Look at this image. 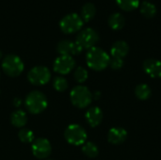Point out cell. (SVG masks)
<instances>
[{
  "label": "cell",
  "mask_w": 161,
  "mask_h": 160,
  "mask_svg": "<svg viewBox=\"0 0 161 160\" xmlns=\"http://www.w3.org/2000/svg\"><path fill=\"white\" fill-rule=\"evenodd\" d=\"M109 55L100 47H92L88 50L86 55V62L89 68L93 71H104L109 66Z\"/></svg>",
  "instance_id": "1"
},
{
  "label": "cell",
  "mask_w": 161,
  "mask_h": 160,
  "mask_svg": "<svg viewBox=\"0 0 161 160\" xmlns=\"http://www.w3.org/2000/svg\"><path fill=\"white\" fill-rule=\"evenodd\" d=\"M70 99L75 107L78 108H85L91 105L93 97L92 93L87 87L78 85L71 91Z\"/></svg>",
  "instance_id": "2"
},
{
  "label": "cell",
  "mask_w": 161,
  "mask_h": 160,
  "mask_svg": "<svg viewBox=\"0 0 161 160\" xmlns=\"http://www.w3.org/2000/svg\"><path fill=\"white\" fill-rule=\"evenodd\" d=\"M25 107L27 110L32 114H39L42 113L47 108V98L46 96L38 91H31L27 94L25 101Z\"/></svg>",
  "instance_id": "3"
},
{
  "label": "cell",
  "mask_w": 161,
  "mask_h": 160,
  "mask_svg": "<svg viewBox=\"0 0 161 160\" xmlns=\"http://www.w3.org/2000/svg\"><path fill=\"white\" fill-rule=\"evenodd\" d=\"M25 65L23 60L16 55L10 54L4 58L2 61V69L6 74L11 77L20 75L24 71Z\"/></svg>",
  "instance_id": "4"
},
{
  "label": "cell",
  "mask_w": 161,
  "mask_h": 160,
  "mask_svg": "<svg viewBox=\"0 0 161 160\" xmlns=\"http://www.w3.org/2000/svg\"><path fill=\"white\" fill-rule=\"evenodd\" d=\"M84 22L80 15L70 13L65 15L59 22V28L64 34H74L78 32L83 27Z\"/></svg>",
  "instance_id": "5"
},
{
  "label": "cell",
  "mask_w": 161,
  "mask_h": 160,
  "mask_svg": "<svg viewBox=\"0 0 161 160\" xmlns=\"http://www.w3.org/2000/svg\"><path fill=\"white\" fill-rule=\"evenodd\" d=\"M64 137L68 143L79 146L86 142L87 132L81 125L73 124L66 128L64 132Z\"/></svg>",
  "instance_id": "6"
},
{
  "label": "cell",
  "mask_w": 161,
  "mask_h": 160,
  "mask_svg": "<svg viewBox=\"0 0 161 160\" xmlns=\"http://www.w3.org/2000/svg\"><path fill=\"white\" fill-rule=\"evenodd\" d=\"M99 34L96 30L92 27H87L82 29L76 36L75 42L82 48L90 50L95 47L96 43L99 41Z\"/></svg>",
  "instance_id": "7"
},
{
  "label": "cell",
  "mask_w": 161,
  "mask_h": 160,
  "mask_svg": "<svg viewBox=\"0 0 161 160\" xmlns=\"http://www.w3.org/2000/svg\"><path fill=\"white\" fill-rule=\"evenodd\" d=\"M28 81L36 86H42L47 84L51 79V72L47 67L36 66L33 67L27 74Z\"/></svg>",
  "instance_id": "8"
},
{
  "label": "cell",
  "mask_w": 161,
  "mask_h": 160,
  "mask_svg": "<svg viewBox=\"0 0 161 160\" xmlns=\"http://www.w3.org/2000/svg\"><path fill=\"white\" fill-rule=\"evenodd\" d=\"M75 61L72 56H59L53 64L54 71L59 74H67L74 70Z\"/></svg>",
  "instance_id": "9"
},
{
  "label": "cell",
  "mask_w": 161,
  "mask_h": 160,
  "mask_svg": "<svg viewBox=\"0 0 161 160\" xmlns=\"http://www.w3.org/2000/svg\"><path fill=\"white\" fill-rule=\"evenodd\" d=\"M52 152V147L48 140L40 138L32 143V153L35 157L39 159L47 158Z\"/></svg>",
  "instance_id": "10"
},
{
  "label": "cell",
  "mask_w": 161,
  "mask_h": 160,
  "mask_svg": "<svg viewBox=\"0 0 161 160\" xmlns=\"http://www.w3.org/2000/svg\"><path fill=\"white\" fill-rule=\"evenodd\" d=\"M57 51L60 56H74L79 55L83 51V49L75 41L63 40L58 43Z\"/></svg>",
  "instance_id": "11"
},
{
  "label": "cell",
  "mask_w": 161,
  "mask_h": 160,
  "mask_svg": "<svg viewBox=\"0 0 161 160\" xmlns=\"http://www.w3.org/2000/svg\"><path fill=\"white\" fill-rule=\"evenodd\" d=\"M143 70L152 78H161V61L158 59H145L143 62Z\"/></svg>",
  "instance_id": "12"
},
{
  "label": "cell",
  "mask_w": 161,
  "mask_h": 160,
  "mask_svg": "<svg viewBox=\"0 0 161 160\" xmlns=\"http://www.w3.org/2000/svg\"><path fill=\"white\" fill-rule=\"evenodd\" d=\"M128 137L127 131L123 127H112L108 133V141L113 145L124 143Z\"/></svg>",
  "instance_id": "13"
},
{
  "label": "cell",
  "mask_w": 161,
  "mask_h": 160,
  "mask_svg": "<svg viewBox=\"0 0 161 160\" xmlns=\"http://www.w3.org/2000/svg\"><path fill=\"white\" fill-rule=\"evenodd\" d=\"M85 118L90 126L96 127L103 121V111L98 107L90 108L85 114Z\"/></svg>",
  "instance_id": "14"
},
{
  "label": "cell",
  "mask_w": 161,
  "mask_h": 160,
  "mask_svg": "<svg viewBox=\"0 0 161 160\" xmlns=\"http://www.w3.org/2000/svg\"><path fill=\"white\" fill-rule=\"evenodd\" d=\"M129 52V45L125 41H115L110 48V55L112 58H124L127 56Z\"/></svg>",
  "instance_id": "15"
},
{
  "label": "cell",
  "mask_w": 161,
  "mask_h": 160,
  "mask_svg": "<svg viewBox=\"0 0 161 160\" xmlns=\"http://www.w3.org/2000/svg\"><path fill=\"white\" fill-rule=\"evenodd\" d=\"M109 27L113 30H121L125 25V18L120 12H114L109 15L108 20Z\"/></svg>",
  "instance_id": "16"
},
{
  "label": "cell",
  "mask_w": 161,
  "mask_h": 160,
  "mask_svg": "<svg viewBox=\"0 0 161 160\" xmlns=\"http://www.w3.org/2000/svg\"><path fill=\"white\" fill-rule=\"evenodd\" d=\"M96 14V7L93 3H86L82 8H81V13H80V17L83 20V22H90L91 20H92L94 18Z\"/></svg>",
  "instance_id": "17"
},
{
  "label": "cell",
  "mask_w": 161,
  "mask_h": 160,
  "mask_svg": "<svg viewBox=\"0 0 161 160\" xmlns=\"http://www.w3.org/2000/svg\"><path fill=\"white\" fill-rule=\"evenodd\" d=\"M10 122L12 124L13 126L18 127V128H22L23 126H25L27 122V116L25 114V111L23 110H16L14 111L11 116H10Z\"/></svg>",
  "instance_id": "18"
},
{
  "label": "cell",
  "mask_w": 161,
  "mask_h": 160,
  "mask_svg": "<svg viewBox=\"0 0 161 160\" xmlns=\"http://www.w3.org/2000/svg\"><path fill=\"white\" fill-rule=\"evenodd\" d=\"M135 95L138 99L142 100V101H145L148 100L151 95H152V90L151 88L144 83L139 84L136 89H135Z\"/></svg>",
  "instance_id": "19"
},
{
  "label": "cell",
  "mask_w": 161,
  "mask_h": 160,
  "mask_svg": "<svg viewBox=\"0 0 161 160\" xmlns=\"http://www.w3.org/2000/svg\"><path fill=\"white\" fill-rule=\"evenodd\" d=\"M140 11L141 13L145 17V18H153L157 14V7L148 1H144L142 3L140 7Z\"/></svg>",
  "instance_id": "20"
},
{
  "label": "cell",
  "mask_w": 161,
  "mask_h": 160,
  "mask_svg": "<svg viewBox=\"0 0 161 160\" xmlns=\"http://www.w3.org/2000/svg\"><path fill=\"white\" fill-rule=\"evenodd\" d=\"M116 3L124 11H132L140 7V0H116Z\"/></svg>",
  "instance_id": "21"
},
{
  "label": "cell",
  "mask_w": 161,
  "mask_h": 160,
  "mask_svg": "<svg viewBox=\"0 0 161 160\" xmlns=\"http://www.w3.org/2000/svg\"><path fill=\"white\" fill-rule=\"evenodd\" d=\"M82 152L86 157H88L90 158H94L98 156L99 149L95 143L89 141V142L84 143V145L82 147Z\"/></svg>",
  "instance_id": "22"
},
{
  "label": "cell",
  "mask_w": 161,
  "mask_h": 160,
  "mask_svg": "<svg viewBox=\"0 0 161 160\" xmlns=\"http://www.w3.org/2000/svg\"><path fill=\"white\" fill-rule=\"evenodd\" d=\"M18 137H19V140L24 142V143H31L33 142L34 141V133L27 129V128H23L19 131L18 133Z\"/></svg>",
  "instance_id": "23"
},
{
  "label": "cell",
  "mask_w": 161,
  "mask_h": 160,
  "mask_svg": "<svg viewBox=\"0 0 161 160\" xmlns=\"http://www.w3.org/2000/svg\"><path fill=\"white\" fill-rule=\"evenodd\" d=\"M53 86L56 91H65L68 88V82L65 77L63 76H57L53 80Z\"/></svg>",
  "instance_id": "24"
},
{
  "label": "cell",
  "mask_w": 161,
  "mask_h": 160,
  "mask_svg": "<svg viewBox=\"0 0 161 160\" xmlns=\"http://www.w3.org/2000/svg\"><path fill=\"white\" fill-rule=\"evenodd\" d=\"M74 77L76 82L84 83L88 79V71L84 67H77L74 73Z\"/></svg>",
  "instance_id": "25"
},
{
  "label": "cell",
  "mask_w": 161,
  "mask_h": 160,
  "mask_svg": "<svg viewBox=\"0 0 161 160\" xmlns=\"http://www.w3.org/2000/svg\"><path fill=\"white\" fill-rule=\"evenodd\" d=\"M109 66L112 70H120L124 66V59L111 57L109 60Z\"/></svg>",
  "instance_id": "26"
},
{
  "label": "cell",
  "mask_w": 161,
  "mask_h": 160,
  "mask_svg": "<svg viewBox=\"0 0 161 160\" xmlns=\"http://www.w3.org/2000/svg\"><path fill=\"white\" fill-rule=\"evenodd\" d=\"M13 103H14V105H15L16 107H19L20 104H21V101H20L18 98H16V99H14V102H13Z\"/></svg>",
  "instance_id": "27"
},
{
  "label": "cell",
  "mask_w": 161,
  "mask_h": 160,
  "mask_svg": "<svg viewBox=\"0 0 161 160\" xmlns=\"http://www.w3.org/2000/svg\"><path fill=\"white\" fill-rule=\"evenodd\" d=\"M1 57H2V53H1V51H0V58H1Z\"/></svg>",
  "instance_id": "28"
},
{
  "label": "cell",
  "mask_w": 161,
  "mask_h": 160,
  "mask_svg": "<svg viewBox=\"0 0 161 160\" xmlns=\"http://www.w3.org/2000/svg\"><path fill=\"white\" fill-rule=\"evenodd\" d=\"M48 160H52V159H48Z\"/></svg>",
  "instance_id": "29"
}]
</instances>
